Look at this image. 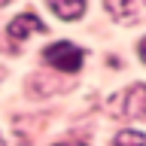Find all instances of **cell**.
<instances>
[{"label": "cell", "instance_id": "cell-1", "mask_svg": "<svg viewBox=\"0 0 146 146\" xmlns=\"http://www.w3.org/2000/svg\"><path fill=\"white\" fill-rule=\"evenodd\" d=\"M43 58L52 64V67L64 70V73H76V70L82 67V49H79V46H73V43H67V40L46 46Z\"/></svg>", "mask_w": 146, "mask_h": 146}, {"label": "cell", "instance_id": "cell-2", "mask_svg": "<svg viewBox=\"0 0 146 146\" xmlns=\"http://www.w3.org/2000/svg\"><path fill=\"white\" fill-rule=\"evenodd\" d=\"M6 31H9V36H12V40H27L31 34H43L46 25L34 15V12H27V15H15L12 21H9Z\"/></svg>", "mask_w": 146, "mask_h": 146}, {"label": "cell", "instance_id": "cell-3", "mask_svg": "<svg viewBox=\"0 0 146 146\" xmlns=\"http://www.w3.org/2000/svg\"><path fill=\"white\" fill-rule=\"evenodd\" d=\"M143 94H146V88H143V85H134V88L128 91L125 104H122V113H125V116H131V119H140V116L146 113V107H143V104H146V98H143Z\"/></svg>", "mask_w": 146, "mask_h": 146}, {"label": "cell", "instance_id": "cell-4", "mask_svg": "<svg viewBox=\"0 0 146 146\" xmlns=\"http://www.w3.org/2000/svg\"><path fill=\"white\" fill-rule=\"evenodd\" d=\"M49 9H52L58 18H67V21H70V18H79L82 12H85V3H82V0H73V3H61V0H52V3H49Z\"/></svg>", "mask_w": 146, "mask_h": 146}, {"label": "cell", "instance_id": "cell-5", "mask_svg": "<svg viewBox=\"0 0 146 146\" xmlns=\"http://www.w3.org/2000/svg\"><path fill=\"white\" fill-rule=\"evenodd\" d=\"M107 9L116 18H125V21H131V25H134L137 15H140V3H122V6H119V3H107Z\"/></svg>", "mask_w": 146, "mask_h": 146}, {"label": "cell", "instance_id": "cell-6", "mask_svg": "<svg viewBox=\"0 0 146 146\" xmlns=\"http://www.w3.org/2000/svg\"><path fill=\"white\" fill-rule=\"evenodd\" d=\"M116 146H146V140L140 131H122L116 134Z\"/></svg>", "mask_w": 146, "mask_h": 146}, {"label": "cell", "instance_id": "cell-7", "mask_svg": "<svg viewBox=\"0 0 146 146\" xmlns=\"http://www.w3.org/2000/svg\"><path fill=\"white\" fill-rule=\"evenodd\" d=\"M55 146H79V143H55Z\"/></svg>", "mask_w": 146, "mask_h": 146}, {"label": "cell", "instance_id": "cell-8", "mask_svg": "<svg viewBox=\"0 0 146 146\" xmlns=\"http://www.w3.org/2000/svg\"><path fill=\"white\" fill-rule=\"evenodd\" d=\"M0 146H3V137H0Z\"/></svg>", "mask_w": 146, "mask_h": 146}]
</instances>
